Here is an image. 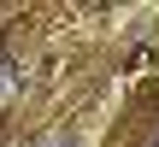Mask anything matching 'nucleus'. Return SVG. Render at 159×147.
<instances>
[{
  "instance_id": "1",
  "label": "nucleus",
  "mask_w": 159,
  "mask_h": 147,
  "mask_svg": "<svg viewBox=\"0 0 159 147\" xmlns=\"http://www.w3.org/2000/svg\"><path fill=\"white\" fill-rule=\"evenodd\" d=\"M18 82H24V71H18V65L0 53V100H12V94H18Z\"/></svg>"
}]
</instances>
